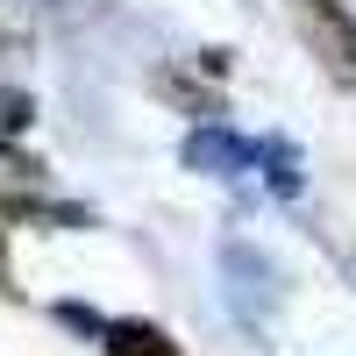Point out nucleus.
<instances>
[{
	"label": "nucleus",
	"mask_w": 356,
	"mask_h": 356,
	"mask_svg": "<svg viewBox=\"0 0 356 356\" xmlns=\"http://www.w3.org/2000/svg\"><path fill=\"white\" fill-rule=\"evenodd\" d=\"M292 22H300L307 50L321 57V72H328L335 86H356V22L342 0H285Z\"/></svg>",
	"instance_id": "f257e3e1"
},
{
	"label": "nucleus",
	"mask_w": 356,
	"mask_h": 356,
	"mask_svg": "<svg viewBox=\"0 0 356 356\" xmlns=\"http://www.w3.org/2000/svg\"><path fill=\"white\" fill-rule=\"evenodd\" d=\"M178 164L200 171V178H235V171H250V164H257V143L228 136V129H193V136H186V150H178Z\"/></svg>",
	"instance_id": "f03ea898"
},
{
	"label": "nucleus",
	"mask_w": 356,
	"mask_h": 356,
	"mask_svg": "<svg viewBox=\"0 0 356 356\" xmlns=\"http://www.w3.org/2000/svg\"><path fill=\"white\" fill-rule=\"evenodd\" d=\"M107 356H178V342L157 328V321H107Z\"/></svg>",
	"instance_id": "7ed1b4c3"
},
{
	"label": "nucleus",
	"mask_w": 356,
	"mask_h": 356,
	"mask_svg": "<svg viewBox=\"0 0 356 356\" xmlns=\"http://www.w3.org/2000/svg\"><path fill=\"white\" fill-rule=\"evenodd\" d=\"M0 221H50V228H86V207H57V200H0Z\"/></svg>",
	"instance_id": "20e7f679"
},
{
	"label": "nucleus",
	"mask_w": 356,
	"mask_h": 356,
	"mask_svg": "<svg viewBox=\"0 0 356 356\" xmlns=\"http://www.w3.org/2000/svg\"><path fill=\"white\" fill-rule=\"evenodd\" d=\"M257 164H264V178H271V193H300V150L292 143H257Z\"/></svg>",
	"instance_id": "39448f33"
},
{
	"label": "nucleus",
	"mask_w": 356,
	"mask_h": 356,
	"mask_svg": "<svg viewBox=\"0 0 356 356\" xmlns=\"http://www.w3.org/2000/svg\"><path fill=\"white\" fill-rule=\"evenodd\" d=\"M29 122H36V100L22 86H0V136H22Z\"/></svg>",
	"instance_id": "423d86ee"
},
{
	"label": "nucleus",
	"mask_w": 356,
	"mask_h": 356,
	"mask_svg": "<svg viewBox=\"0 0 356 356\" xmlns=\"http://www.w3.org/2000/svg\"><path fill=\"white\" fill-rule=\"evenodd\" d=\"M22 43H29V8L22 0H0V57L22 50Z\"/></svg>",
	"instance_id": "0eeeda50"
},
{
	"label": "nucleus",
	"mask_w": 356,
	"mask_h": 356,
	"mask_svg": "<svg viewBox=\"0 0 356 356\" xmlns=\"http://www.w3.org/2000/svg\"><path fill=\"white\" fill-rule=\"evenodd\" d=\"M57 321H65V328H79V335H107V321H100L93 307H79V300H72V307L57 300Z\"/></svg>",
	"instance_id": "6e6552de"
},
{
	"label": "nucleus",
	"mask_w": 356,
	"mask_h": 356,
	"mask_svg": "<svg viewBox=\"0 0 356 356\" xmlns=\"http://www.w3.org/2000/svg\"><path fill=\"white\" fill-rule=\"evenodd\" d=\"M0 171L22 178V186H29V178H43V164H36V157H22V150H8V143H0Z\"/></svg>",
	"instance_id": "1a4fd4ad"
},
{
	"label": "nucleus",
	"mask_w": 356,
	"mask_h": 356,
	"mask_svg": "<svg viewBox=\"0 0 356 356\" xmlns=\"http://www.w3.org/2000/svg\"><path fill=\"white\" fill-rule=\"evenodd\" d=\"M228 65H235L228 50H200V72H207V79H228Z\"/></svg>",
	"instance_id": "9d476101"
},
{
	"label": "nucleus",
	"mask_w": 356,
	"mask_h": 356,
	"mask_svg": "<svg viewBox=\"0 0 356 356\" xmlns=\"http://www.w3.org/2000/svg\"><path fill=\"white\" fill-rule=\"evenodd\" d=\"M0 278H8V243H0Z\"/></svg>",
	"instance_id": "9b49d317"
}]
</instances>
